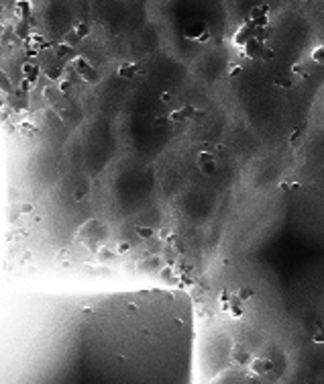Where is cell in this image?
<instances>
[{
    "mask_svg": "<svg viewBox=\"0 0 324 384\" xmlns=\"http://www.w3.org/2000/svg\"><path fill=\"white\" fill-rule=\"evenodd\" d=\"M274 370V362L272 360H263V358H257V360H251V372L255 376H265Z\"/></svg>",
    "mask_w": 324,
    "mask_h": 384,
    "instance_id": "277c9868",
    "label": "cell"
},
{
    "mask_svg": "<svg viewBox=\"0 0 324 384\" xmlns=\"http://www.w3.org/2000/svg\"><path fill=\"white\" fill-rule=\"evenodd\" d=\"M306 66H302V64H294V68H292V72L294 74H298V76H304V78H308L310 74H308V70H304Z\"/></svg>",
    "mask_w": 324,
    "mask_h": 384,
    "instance_id": "7c38bea8",
    "label": "cell"
},
{
    "mask_svg": "<svg viewBox=\"0 0 324 384\" xmlns=\"http://www.w3.org/2000/svg\"><path fill=\"white\" fill-rule=\"evenodd\" d=\"M247 23L255 29V31H265L269 27V23H272V19H269V7H255L251 13H249V19Z\"/></svg>",
    "mask_w": 324,
    "mask_h": 384,
    "instance_id": "7a4b0ae2",
    "label": "cell"
},
{
    "mask_svg": "<svg viewBox=\"0 0 324 384\" xmlns=\"http://www.w3.org/2000/svg\"><path fill=\"white\" fill-rule=\"evenodd\" d=\"M229 311H231V317H233V319H243V315H245L243 307L239 305V301H237L235 296H233V305H231V309H229Z\"/></svg>",
    "mask_w": 324,
    "mask_h": 384,
    "instance_id": "9c48e42d",
    "label": "cell"
},
{
    "mask_svg": "<svg viewBox=\"0 0 324 384\" xmlns=\"http://www.w3.org/2000/svg\"><path fill=\"white\" fill-rule=\"evenodd\" d=\"M312 342L324 346V325H318V327H316V331H314V335H312Z\"/></svg>",
    "mask_w": 324,
    "mask_h": 384,
    "instance_id": "30bf717a",
    "label": "cell"
},
{
    "mask_svg": "<svg viewBox=\"0 0 324 384\" xmlns=\"http://www.w3.org/2000/svg\"><path fill=\"white\" fill-rule=\"evenodd\" d=\"M231 74H233V76H235V74H241V66L233 64V70H231Z\"/></svg>",
    "mask_w": 324,
    "mask_h": 384,
    "instance_id": "4fadbf2b",
    "label": "cell"
},
{
    "mask_svg": "<svg viewBox=\"0 0 324 384\" xmlns=\"http://www.w3.org/2000/svg\"><path fill=\"white\" fill-rule=\"evenodd\" d=\"M3 298V180H0V303Z\"/></svg>",
    "mask_w": 324,
    "mask_h": 384,
    "instance_id": "5b68a950",
    "label": "cell"
},
{
    "mask_svg": "<svg viewBox=\"0 0 324 384\" xmlns=\"http://www.w3.org/2000/svg\"><path fill=\"white\" fill-rule=\"evenodd\" d=\"M200 168H202V172L208 174V176L216 172V159H214L212 153H202V155H200Z\"/></svg>",
    "mask_w": 324,
    "mask_h": 384,
    "instance_id": "8992f818",
    "label": "cell"
},
{
    "mask_svg": "<svg viewBox=\"0 0 324 384\" xmlns=\"http://www.w3.org/2000/svg\"><path fill=\"white\" fill-rule=\"evenodd\" d=\"M253 296H255V290L249 288V286H241V288L235 292V298H237L239 303H247V301H251Z\"/></svg>",
    "mask_w": 324,
    "mask_h": 384,
    "instance_id": "52a82bcc",
    "label": "cell"
},
{
    "mask_svg": "<svg viewBox=\"0 0 324 384\" xmlns=\"http://www.w3.org/2000/svg\"><path fill=\"white\" fill-rule=\"evenodd\" d=\"M253 37H255V29H253L249 23H243V25L235 31L233 41H235V45H237V47H241V49H243V47H245V45H247Z\"/></svg>",
    "mask_w": 324,
    "mask_h": 384,
    "instance_id": "3957f363",
    "label": "cell"
},
{
    "mask_svg": "<svg viewBox=\"0 0 324 384\" xmlns=\"http://www.w3.org/2000/svg\"><path fill=\"white\" fill-rule=\"evenodd\" d=\"M192 366L194 307L178 288L0 303V384H192Z\"/></svg>",
    "mask_w": 324,
    "mask_h": 384,
    "instance_id": "6da1fadb",
    "label": "cell"
},
{
    "mask_svg": "<svg viewBox=\"0 0 324 384\" xmlns=\"http://www.w3.org/2000/svg\"><path fill=\"white\" fill-rule=\"evenodd\" d=\"M274 84L280 86V88H292V82H290L286 76H276V78H274Z\"/></svg>",
    "mask_w": 324,
    "mask_h": 384,
    "instance_id": "8fae6325",
    "label": "cell"
},
{
    "mask_svg": "<svg viewBox=\"0 0 324 384\" xmlns=\"http://www.w3.org/2000/svg\"><path fill=\"white\" fill-rule=\"evenodd\" d=\"M310 58L314 64H324V45H316L310 53Z\"/></svg>",
    "mask_w": 324,
    "mask_h": 384,
    "instance_id": "ba28073f",
    "label": "cell"
}]
</instances>
